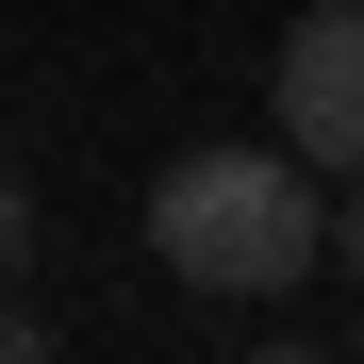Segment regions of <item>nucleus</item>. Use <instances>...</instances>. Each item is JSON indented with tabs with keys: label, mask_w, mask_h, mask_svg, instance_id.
<instances>
[{
	"label": "nucleus",
	"mask_w": 364,
	"mask_h": 364,
	"mask_svg": "<svg viewBox=\"0 0 364 364\" xmlns=\"http://www.w3.org/2000/svg\"><path fill=\"white\" fill-rule=\"evenodd\" d=\"M149 249L182 298H282V282H315L331 249V215H315V166H298L282 133H215V149H182L149 182Z\"/></svg>",
	"instance_id": "f257e3e1"
},
{
	"label": "nucleus",
	"mask_w": 364,
	"mask_h": 364,
	"mask_svg": "<svg viewBox=\"0 0 364 364\" xmlns=\"http://www.w3.org/2000/svg\"><path fill=\"white\" fill-rule=\"evenodd\" d=\"M232 364H331V348H298V331H282V348H232Z\"/></svg>",
	"instance_id": "423d86ee"
},
{
	"label": "nucleus",
	"mask_w": 364,
	"mask_h": 364,
	"mask_svg": "<svg viewBox=\"0 0 364 364\" xmlns=\"http://www.w3.org/2000/svg\"><path fill=\"white\" fill-rule=\"evenodd\" d=\"M0 364H67V348H50V315H33L17 282H0Z\"/></svg>",
	"instance_id": "7ed1b4c3"
},
{
	"label": "nucleus",
	"mask_w": 364,
	"mask_h": 364,
	"mask_svg": "<svg viewBox=\"0 0 364 364\" xmlns=\"http://www.w3.org/2000/svg\"><path fill=\"white\" fill-rule=\"evenodd\" d=\"M331 265L364 282V182H348V199H331Z\"/></svg>",
	"instance_id": "39448f33"
},
{
	"label": "nucleus",
	"mask_w": 364,
	"mask_h": 364,
	"mask_svg": "<svg viewBox=\"0 0 364 364\" xmlns=\"http://www.w3.org/2000/svg\"><path fill=\"white\" fill-rule=\"evenodd\" d=\"M265 133L315 182H364V0H315V17L265 50Z\"/></svg>",
	"instance_id": "f03ea898"
},
{
	"label": "nucleus",
	"mask_w": 364,
	"mask_h": 364,
	"mask_svg": "<svg viewBox=\"0 0 364 364\" xmlns=\"http://www.w3.org/2000/svg\"><path fill=\"white\" fill-rule=\"evenodd\" d=\"M17 265H33V182L0 166V282H17Z\"/></svg>",
	"instance_id": "20e7f679"
}]
</instances>
